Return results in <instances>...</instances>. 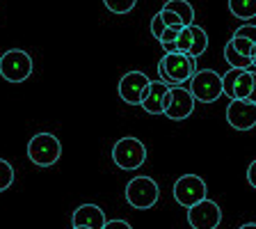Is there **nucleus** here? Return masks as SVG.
<instances>
[{"label":"nucleus","mask_w":256,"mask_h":229,"mask_svg":"<svg viewBox=\"0 0 256 229\" xmlns=\"http://www.w3.org/2000/svg\"><path fill=\"white\" fill-rule=\"evenodd\" d=\"M32 58L21 48H10L0 55V76L7 83H23L32 74Z\"/></svg>","instance_id":"nucleus-4"},{"label":"nucleus","mask_w":256,"mask_h":229,"mask_svg":"<svg viewBox=\"0 0 256 229\" xmlns=\"http://www.w3.org/2000/svg\"><path fill=\"white\" fill-rule=\"evenodd\" d=\"M206 192H208L206 181L197 174H183V176H178L174 183V199L186 208H190L197 202L206 199Z\"/></svg>","instance_id":"nucleus-7"},{"label":"nucleus","mask_w":256,"mask_h":229,"mask_svg":"<svg viewBox=\"0 0 256 229\" xmlns=\"http://www.w3.org/2000/svg\"><path fill=\"white\" fill-rule=\"evenodd\" d=\"M178 32H181V30H174V28H165V32H162V37H160L158 42H160V44H165V42H176Z\"/></svg>","instance_id":"nucleus-26"},{"label":"nucleus","mask_w":256,"mask_h":229,"mask_svg":"<svg viewBox=\"0 0 256 229\" xmlns=\"http://www.w3.org/2000/svg\"><path fill=\"white\" fill-rule=\"evenodd\" d=\"M103 5H106L112 14H128V12L135 10L138 0H103Z\"/></svg>","instance_id":"nucleus-18"},{"label":"nucleus","mask_w":256,"mask_h":229,"mask_svg":"<svg viewBox=\"0 0 256 229\" xmlns=\"http://www.w3.org/2000/svg\"><path fill=\"white\" fill-rule=\"evenodd\" d=\"M160 46H162L165 53H176V42H165V44H160Z\"/></svg>","instance_id":"nucleus-29"},{"label":"nucleus","mask_w":256,"mask_h":229,"mask_svg":"<svg viewBox=\"0 0 256 229\" xmlns=\"http://www.w3.org/2000/svg\"><path fill=\"white\" fill-rule=\"evenodd\" d=\"M236 37H247L256 44V26H240L238 30H234Z\"/></svg>","instance_id":"nucleus-24"},{"label":"nucleus","mask_w":256,"mask_h":229,"mask_svg":"<svg viewBox=\"0 0 256 229\" xmlns=\"http://www.w3.org/2000/svg\"><path fill=\"white\" fill-rule=\"evenodd\" d=\"M162 10L174 12V14L181 19V23L186 28L194 23V7H192L188 0H167L165 5H162Z\"/></svg>","instance_id":"nucleus-14"},{"label":"nucleus","mask_w":256,"mask_h":229,"mask_svg":"<svg viewBox=\"0 0 256 229\" xmlns=\"http://www.w3.org/2000/svg\"><path fill=\"white\" fill-rule=\"evenodd\" d=\"M194 112V96L190 94V90L183 87H170V101L165 106V112L167 119L172 122H181V119H188Z\"/></svg>","instance_id":"nucleus-9"},{"label":"nucleus","mask_w":256,"mask_h":229,"mask_svg":"<svg viewBox=\"0 0 256 229\" xmlns=\"http://www.w3.org/2000/svg\"><path fill=\"white\" fill-rule=\"evenodd\" d=\"M229 12L240 21H252L256 16V0H229Z\"/></svg>","instance_id":"nucleus-16"},{"label":"nucleus","mask_w":256,"mask_h":229,"mask_svg":"<svg viewBox=\"0 0 256 229\" xmlns=\"http://www.w3.org/2000/svg\"><path fill=\"white\" fill-rule=\"evenodd\" d=\"M224 60H226V64H229L231 69H250V67H252V60L250 58H242V55H240L238 51L231 46V42L224 44Z\"/></svg>","instance_id":"nucleus-17"},{"label":"nucleus","mask_w":256,"mask_h":229,"mask_svg":"<svg viewBox=\"0 0 256 229\" xmlns=\"http://www.w3.org/2000/svg\"><path fill=\"white\" fill-rule=\"evenodd\" d=\"M74 229H76V227H74Z\"/></svg>","instance_id":"nucleus-32"},{"label":"nucleus","mask_w":256,"mask_h":229,"mask_svg":"<svg viewBox=\"0 0 256 229\" xmlns=\"http://www.w3.org/2000/svg\"><path fill=\"white\" fill-rule=\"evenodd\" d=\"M162 32H165V23H162V19H160V12L151 19V35H154L156 39L162 37Z\"/></svg>","instance_id":"nucleus-23"},{"label":"nucleus","mask_w":256,"mask_h":229,"mask_svg":"<svg viewBox=\"0 0 256 229\" xmlns=\"http://www.w3.org/2000/svg\"><path fill=\"white\" fill-rule=\"evenodd\" d=\"M103 229H133V227H130V222H126V220H108V222L103 224Z\"/></svg>","instance_id":"nucleus-25"},{"label":"nucleus","mask_w":256,"mask_h":229,"mask_svg":"<svg viewBox=\"0 0 256 229\" xmlns=\"http://www.w3.org/2000/svg\"><path fill=\"white\" fill-rule=\"evenodd\" d=\"M124 195H126V202L133 208L146 211V208L156 206V202L160 197V188L151 176H135V179L128 181Z\"/></svg>","instance_id":"nucleus-5"},{"label":"nucleus","mask_w":256,"mask_h":229,"mask_svg":"<svg viewBox=\"0 0 256 229\" xmlns=\"http://www.w3.org/2000/svg\"><path fill=\"white\" fill-rule=\"evenodd\" d=\"M112 160L119 170H140L146 160V147L138 138H122L112 144Z\"/></svg>","instance_id":"nucleus-3"},{"label":"nucleus","mask_w":256,"mask_h":229,"mask_svg":"<svg viewBox=\"0 0 256 229\" xmlns=\"http://www.w3.org/2000/svg\"><path fill=\"white\" fill-rule=\"evenodd\" d=\"M146 85H149V76L144 71H128V74H124L122 80H119V96H122V101L128 103V106H140Z\"/></svg>","instance_id":"nucleus-10"},{"label":"nucleus","mask_w":256,"mask_h":229,"mask_svg":"<svg viewBox=\"0 0 256 229\" xmlns=\"http://www.w3.org/2000/svg\"><path fill=\"white\" fill-rule=\"evenodd\" d=\"M190 94L194 101L215 103L222 96V76L213 69H197V74L190 78Z\"/></svg>","instance_id":"nucleus-6"},{"label":"nucleus","mask_w":256,"mask_h":229,"mask_svg":"<svg viewBox=\"0 0 256 229\" xmlns=\"http://www.w3.org/2000/svg\"><path fill=\"white\" fill-rule=\"evenodd\" d=\"M247 181H250V186L256 190V160H252L250 167H247Z\"/></svg>","instance_id":"nucleus-27"},{"label":"nucleus","mask_w":256,"mask_h":229,"mask_svg":"<svg viewBox=\"0 0 256 229\" xmlns=\"http://www.w3.org/2000/svg\"><path fill=\"white\" fill-rule=\"evenodd\" d=\"M190 44H192V32H190V26L183 28L178 32V37H176V51L178 53H188L190 51Z\"/></svg>","instance_id":"nucleus-21"},{"label":"nucleus","mask_w":256,"mask_h":229,"mask_svg":"<svg viewBox=\"0 0 256 229\" xmlns=\"http://www.w3.org/2000/svg\"><path fill=\"white\" fill-rule=\"evenodd\" d=\"M197 74V60L188 53H165L158 62V76L160 83L167 87H183L190 83V78Z\"/></svg>","instance_id":"nucleus-1"},{"label":"nucleus","mask_w":256,"mask_h":229,"mask_svg":"<svg viewBox=\"0 0 256 229\" xmlns=\"http://www.w3.org/2000/svg\"><path fill=\"white\" fill-rule=\"evenodd\" d=\"M190 32H192V44H190V51H188V55L197 60L199 55L206 53V48H208V35H206V30H204L202 26H194V23L190 26Z\"/></svg>","instance_id":"nucleus-15"},{"label":"nucleus","mask_w":256,"mask_h":229,"mask_svg":"<svg viewBox=\"0 0 256 229\" xmlns=\"http://www.w3.org/2000/svg\"><path fill=\"white\" fill-rule=\"evenodd\" d=\"M222 222V208L213 199H202L188 208V224L192 229H218Z\"/></svg>","instance_id":"nucleus-8"},{"label":"nucleus","mask_w":256,"mask_h":229,"mask_svg":"<svg viewBox=\"0 0 256 229\" xmlns=\"http://www.w3.org/2000/svg\"><path fill=\"white\" fill-rule=\"evenodd\" d=\"M247 101L256 103V69H254V74H252V92H250V96H247Z\"/></svg>","instance_id":"nucleus-28"},{"label":"nucleus","mask_w":256,"mask_h":229,"mask_svg":"<svg viewBox=\"0 0 256 229\" xmlns=\"http://www.w3.org/2000/svg\"><path fill=\"white\" fill-rule=\"evenodd\" d=\"M160 19H162V23H165V28H174V30H183V23L181 19L174 14V12H167V10H160Z\"/></svg>","instance_id":"nucleus-22"},{"label":"nucleus","mask_w":256,"mask_h":229,"mask_svg":"<svg viewBox=\"0 0 256 229\" xmlns=\"http://www.w3.org/2000/svg\"><path fill=\"white\" fill-rule=\"evenodd\" d=\"M252 69H256V55L252 58Z\"/></svg>","instance_id":"nucleus-31"},{"label":"nucleus","mask_w":256,"mask_h":229,"mask_svg":"<svg viewBox=\"0 0 256 229\" xmlns=\"http://www.w3.org/2000/svg\"><path fill=\"white\" fill-rule=\"evenodd\" d=\"M226 122L236 131H252L256 126V103L250 101H229L226 106Z\"/></svg>","instance_id":"nucleus-11"},{"label":"nucleus","mask_w":256,"mask_h":229,"mask_svg":"<svg viewBox=\"0 0 256 229\" xmlns=\"http://www.w3.org/2000/svg\"><path fill=\"white\" fill-rule=\"evenodd\" d=\"M62 156V142L53 133H37L28 142V158L37 167H50L55 165Z\"/></svg>","instance_id":"nucleus-2"},{"label":"nucleus","mask_w":256,"mask_h":229,"mask_svg":"<svg viewBox=\"0 0 256 229\" xmlns=\"http://www.w3.org/2000/svg\"><path fill=\"white\" fill-rule=\"evenodd\" d=\"M12 183H14V167L5 158H0V192L7 190Z\"/></svg>","instance_id":"nucleus-19"},{"label":"nucleus","mask_w":256,"mask_h":229,"mask_svg":"<svg viewBox=\"0 0 256 229\" xmlns=\"http://www.w3.org/2000/svg\"><path fill=\"white\" fill-rule=\"evenodd\" d=\"M71 222H74V227L103 229V224L108 222V218H106V213H103L101 206H96V204H82V206H78L74 211Z\"/></svg>","instance_id":"nucleus-13"},{"label":"nucleus","mask_w":256,"mask_h":229,"mask_svg":"<svg viewBox=\"0 0 256 229\" xmlns=\"http://www.w3.org/2000/svg\"><path fill=\"white\" fill-rule=\"evenodd\" d=\"M229 42H231V46H234L236 51L242 55V58H250V60H252V48H254V42H252V39H247V37H236V35H234Z\"/></svg>","instance_id":"nucleus-20"},{"label":"nucleus","mask_w":256,"mask_h":229,"mask_svg":"<svg viewBox=\"0 0 256 229\" xmlns=\"http://www.w3.org/2000/svg\"><path fill=\"white\" fill-rule=\"evenodd\" d=\"M238 229H256V222H247V224H240Z\"/></svg>","instance_id":"nucleus-30"},{"label":"nucleus","mask_w":256,"mask_h":229,"mask_svg":"<svg viewBox=\"0 0 256 229\" xmlns=\"http://www.w3.org/2000/svg\"><path fill=\"white\" fill-rule=\"evenodd\" d=\"M167 96H170V87H167L165 83H160V80H149V85L144 90L140 106L144 108V112H149V115H162V112H165Z\"/></svg>","instance_id":"nucleus-12"}]
</instances>
